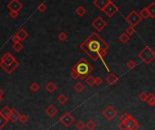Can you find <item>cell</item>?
<instances>
[{
	"label": "cell",
	"mask_w": 155,
	"mask_h": 130,
	"mask_svg": "<svg viewBox=\"0 0 155 130\" xmlns=\"http://www.w3.org/2000/svg\"><path fill=\"white\" fill-rule=\"evenodd\" d=\"M79 47L87 56L91 58L92 61L95 62L99 59L102 60L106 71L110 72L109 68L103 60V57L107 54L109 44L99 35L97 32H93L83 43L80 44Z\"/></svg>",
	"instance_id": "obj_1"
},
{
	"label": "cell",
	"mask_w": 155,
	"mask_h": 130,
	"mask_svg": "<svg viewBox=\"0 0 155 130\" xmlns=\"http://www.w3.org/2000/svg\"><path fill=\"white\" fill-rule=\"evenodd\" d=\"M72 71H75L80 79L85 80V78L91 75V72L94 71V67L84 58H82L72 67Z\"/></svg>",
	"instance_id": "obj_2"
},
{
	"label": "cell",
	"mask_w": 155,
	"mask_h": 130,
	"mask_svg": "<svg viewBox=\"0 0 155 130\" xmlns=\"http://www.w3.org/2000/svg\"><path fill=\"white\" fill-rule=\"evenodd\" d=\"M19 66V62L15 60V57L9 53H6L0 60V67H1L7 74L11 73Z\"/></svg>",
	"instance_id": "obj_3"
},
{
	"label": "cell",
	"mask_w": 155,
	"mask_h": 130,
	"mask_svg": "<svg viewBox=\"0 0 155 130\" xmlns=\"http://www.w3.org/2000/svg\"><path fill=\"white\" fill-rule=\"evenodd\" d=\"M138 58L141 59L146 65H149L152 63V62L153 60H155V51L152 50V49L146 45L145 47H143L142 50L137 54Z\"/></svg>",
	"instance_id": "obj_4"
},
{
	"label": "cell",
	"mask_w": 155,
	"mask_h": 130,
	"mask_svg": "<svg viewBox=\"0 0 155 130\" xmlns=\"http://www.w3.org/2000/svg\"><path fill=\"white\" fill-rule=\"evenodd\" d=\"M142 17L140 16L138 12H136L135 10H133L129 13V15L125 17V21L129 24V26H132L133 27H135L136 26H138L139 24L142 22Z\"/></svg>",
	"instance_id": "obj_5"
},
{
	"label": "cell",
	"mask_w": 155,
	"mask_h": 130,
	"mask_svg": "<svg viewBox=\"0 0 155 130\" xmlns=\"http://www.w3.org/2000/svg\"><path fill=\"white\" fill-rule=\"evenodd\" d=\"M119 11V6L114 4L111 0H108L107 4H106L105 7L103 8V12L108 16V17H112V16L118 13Z\"/></svg>",
	"instance_id": "obj_6"
},
{
	"label": "cell",
	"mask_w": 155,
	"mask_h": 130,
	"mask_svg": "<svg viewBox=\"0 0 155 130\" xmlns=\"http://www.w3.org/2000/svg\"><path fill=\"white\" fill-rule=\"evenodd\" d=\"M59 122L65 127H69L75 123V117H73L72 115V113L70 112H64L60 117Z\"/></svg>",
	"instance_id": "obj_7"
},
{
	"label": "cell",
	"mask_w": 155,
	"mask_h": 130,
	"mask_svg": "<svg viewBox=\"0 0 155 130\" xmlns=\"http://www.w3.org/2000/svg\"><path fill=\"white\" fill-rule=\"evenodd\" d=\"M102 115L103 116V118L105 119H107L109 121L112 120L113 118H115L116 116H117V111L116 109H114L112 106L109 105L107 106L103 111H102Z\"/></svg>",
	"instance_id": "obj_8"
},
{
	"label": "cell",
	"mask_w": 155,
	"mask_h": 130,
	"mask_svg": "<svg viewBox=\"0 0 155 130\" xmlns=\"http://www.w3.org/2000/svg\"><path fill=\"white\" fill-rule=\"evenodd\" d=\"M92 26L97 31V32H102L106 26H107V22H106L102 16H98L93 22H92Z\"/></svg>",
	"instance_id": "obj_9"
},
{
	"label": "cell",
	"mask_w": 155,
	"mask_h": 130,
	"mask_svg": "<svg viewBox=\"0 0 155 130\" xmlns=\"http://www.w3.org/2000/svg\"><path fill=\"white\" fill-rule=\"evenodd\" d=\"M23 4L19 1V0H11V1L7 4V8L10 11H15L19 12L23 8Z\"/></svg>",
	"instance_id": "obj_10"
},
{
	"label": "cell",
	"mask_w": 155,
	"mask_h": 130,
	"mask_svg": "<svg viewBox=\"0 0 155 130\" xmlns=\"http://www.w3.org/2000/svg\"><path fill=\"white\" fill-rule=\"evenodd\" d=\"M124 125L130 130H137L139 128V127H140V126H139L138 121L132 116L129 118V119L125 122Z\"/></svg>",
	"instance_id": "obj_11"
},
{
	"label": "cell",
	"mask_w": 155,
	"mask_h": 130,
	"mask_svg": "<svg viewBox=\"0 0 155 130\" xmlns=\"http://www.w3.org/2000/svg\"><path fill=\"white\" fill-rule=\"evenodd\" d=\"M20 115H21V114H19V112L16 110L15 109H11L9 117H8V120L11 121L12 123H15L16 121H18Z\"/></svg>",
	"instance_id": "obj_12"
},
{
	"label": "cell",
	"mask_w": 155,
	"mask_h": 130,
	"mask_svg": "<svg viewBox=\"0 0 155 130\" xmlns=\"http://www.w3.org/2000/svg\"><path fill=\"white\" fill-rule=\"evenodd\" d=\"M105 80H106V82L109 83L110 85H115L117 83V81L119 80V78L114 74L113 72H110V74L106 77Z\"/></svg>",
	"instance_id": "obj_13"
},
{
	"label": "cell",
	"mask_w": 155,
	"mask_h": 130,
	"mask_svg": "<svg viewBox=\"0 0 155 130\" xmlns=\"http://www.w3.org/2000/svg\"><path fill=\"white\" fill-rule=\"evenodd\" d=\"M45 114L47 116L51 117V118H54L57 113H58V109H57L54 105H50L48 106V107L45 109Z\"/></svg>",
	"instance_id": "obj_14"
},
{
	"label": "cell",
	"mask_w": 155,
	"mask_h": 130,
	"mask_svg": "<svg viewBox=\"0 0 155 130\" xmlns=\"http://www.w3.org/2000/svg\"><path fill=\"white\" fill-rule=\"evenodd\" d=\"M15 35H16V36L19 38L20 42H22V41H24V40H26L27 38V36H28L27 32L24 30V29H23V28L19 29L17 32H15Z\"/></svg>",
	"instance_id": "obj_15"
},
{
	"label": "cell",
	"mask_w": 155,
	"mask_h": 130,
	"mask_svg": "<svg viewBox=\"0 0 155 130\" xmlns=\"http://www.w3.org/2000/svg\"><path fill=\"white\" fill-rule=\"evenodd\" d=\"M45 89L49 92V93H54L57 89H58V87H57V85L53 82V81H49V82L45 85Z\"/></svg>",
	"instance_id": "obj_16"
},
{
	"label": "cell",
	"mask_w": 155,
	"mask_h": 130,
	"mask_svg": "<svg viewBox=\"0 0 155 130\" xmlns=\"http://www.w3.org/2000/svg\"><path fill=\"white\" fill-rule=\"evenodd\" d=\"M147 9H148L149 15L151 18H155V2H151L149 6H147Z\"/></svg>",
	"instance_id": "obj_17"
},
{
	"label": "cell",
	"mask_w": 155,
	"mask_h": 130,
	"mask_svg": "<svg viewBox=\"0 0 155 130\" xmlns=\"http://www.w3.org/2000/svg\"><path fill=\"white\" fill-rule=\"evenodd\" d=\"M146 102L150 106V107H154L155 106V95H154V93H149L148 94V98H147Z\"/></svg>",
	"instance_id": "obj_18"
},
{
	"label": "cell",
	"mask_w": 155,
	"mask_h": 130,
	"mask_svg": "<svg viewBox=\"0 0 155 130\" xmlns=\"http://www.w3.org/2000/svg\"><path fill=\"white\" fill-rule=\"evenodd\" d=\"M73 89H75V91H77L78 93H81L82 91H84L85 89V86L83 82H80V81H78V82H76L75 84V86H73Z\"/></svg>",
	"instance_id": "obj_19"
},
{
	"label": "cell",
	"mask_w": 155,
	"mask_h": 130,
	"mask_svg": "<svg viewBox=\"0 0 155 130\" xmlns=\"http://www.w3.org/2000/svg\"><path fill=\"white\" fill-rule=\"evenodd\" d=\"M84 82L89 86V87H93L95 85V77H94L93 75H89L87 78H85Z\"/></svg>",
	"instance_id": "obj_20"
},
{
	"label": "cell",
	"mask_w": 155,
	"mask_h": 130,
	"mask_svg": "<svg viewBox=\"0 0 155 130\" xmlns=\"http://www.w3.org/2000/svg\"><path fill=\"white\" fill-rule=\"evenodd\" d=\"M86 9L84 8V6H78L76 9H75V14L77 15H79L80 17H83V16L86 14Z\"/></svg>",
	"instance_id": "obj_21"
},
{
	"label": "cell",
	"mask_w": 155,
	"mask_h": 130,
	"mask_svg": "<svg viewBox=\"0 0 155 130\" xmlns=\"http://www.w3.org/2000/svg\"><path fill=\"white\" fill-rule=\"evenodd\" d=\"M139 15L142 17V19H148L150 17V15L148 12V9H147V7H143L142 9L139 12Z\"/></svg>",
	"instance_id": "obj_22"
},
{
	"label": "cell",
	"mask_w": 155,
	"mask_h": 130,
	"mask_svg": "<svg viewBox=\"0 0 155 130\" xmlns=\"http://www.w3.org/2000/svg\"><path fill=\"white\" fill-rule=\"evenodd\" d=\"M130 38H131V37H130L128 35H126L125 32H122V34H121L120 36H119V41H120L121 44H127V43L129 42Z\"/></svg>",
	"instance_id": "obj_23"
},
{
	"label": "cell",
	"mask_w": 155,
	"mask_h": 130,
	"mask_svg": "<svg viewBox=\"0 0 155 130\" xmlns=\"http://www.w3.org/2000/svg\"><path fill=\"white\" fill-rule=\"evenodd\" d=\"M10 110L11 109H9L7 107V106H6V107H4L1 110H0V114L6 119H8V117H9V114H10Z\"/></svg>",
	"instance_id": "obj_24"
},
{
	"label": "cell",
	"mask_w": 155,
	"mask_h": 130,
	"mask_svg": "<svg viewBox=\"0 0 155 130\" xmlns=\"http://www.w3.org/2000/svg\"><path fill=\"white\" fill-rule=\"evenodd\" d=\"M57 101H58L61 105H64L68 101V98L66 97L65 94H60L58 97H57Z\"/></svg>",
	"instance_id": "obj_25"
},
{
	"label": "cell",
	"mask_w": 155,
	"mask_h": 130,
	"mask_svg": "<svg viewBox=\"0 0 155 130\" xmlns=\"http://www.w3.org/2000/svg\"><path fill=\"white\" fill-rule=\"evenodd\" d=\"M85 127L88 129V130H94L95 127H96V123L94 122V120L93 119H90L87 123L85 124Z\"/></svg>",
	"instance_id": "obj_26"
},
{
	"label": "cell",
	"mask_w": 155,
	"mask_h": 130,
	"mask_svg": "<svg viewBox=\"0 0 155 130\" xmlns=\"http://www.w3.org/2000/svg\"><path fill=\"white\" fill-rule=\"evenodd\" d=\"M57 37H58V40L60 41V42L64 43V42H65V41H66L68 35H67V34L64 31H61L59 34H58V35H57Z\"/></svg>",
	"instance_id": "obj_27"
},
{
	"label": "cell",
	"mask_w": 155,
	"mask_h": 130,
	"mask_svg": "<svg viewBox=\"0 0 155 130\" xmlns=\"http://www.w3.org/2000/svg\"><path fill=\"white\" fill-rule=\"evenodd\" d=\"M13 49H14V51H15L16 53H19V52H21L23 49H24V44L21 42L14 44H13Z\"/></svg>",
	"instance_id": "obj_28"
},
{
	"label": "cell",
	"mask_w": 155,
	"mask_h": 130,
	"mask_svg": "<svg viewBox=\"0 0 155 130\" xmlns=\"http://www.w3.org/2000/svg\"><path fill=\"white\" fill-rule=\"evenodd\" d=\"M136 65H137V63H136V62L135 61H133V60H129L127 62H126V67L128 68V70H133V69H134L135 67H136Z\"/></svg>",
	"instance_id": "obj_29"
},
{
	"label": "cell",
	"mask_w": 155,
	"mask_h": 130,
	"mask_svg": "<svg viewBox=\"0 0 155 130\" xmlns=\"http://www.w3.org/2000/svg\"><path fill=\"white\" fill-rule=\"evenodd\" d=\"M125 34L126 35H128L130 37L132 36L134 32H135V27H133V26H129L126 29H125Z\"/></svg>",
	"instance_id": "obj_30"
},
{
	"label": "cell",
	"mask_w": 155,
	"mask_h": 130,
	"mask_svg": "<svg viewBox=\"0 0 155 130\" xmlns=\"http://www.w3.org/2000/svg\"><path fill=\"white\" fill-rule=\"evenodd\" d=\"M130 117H131V115L129 113H124L120 117V122H121V123H122V124H125V122L129 119Z\"/></svg>",
	"instance_id": "obj_31"
},
{
	"label": "cell",
	"mask_w": 155,
	"mask_h": 130,
	"mask_svg": "<svg viewBox=\"0 0 155 130\" xmlns=\"http://www.w3.org/2000/svg\"><path fill=\"white\" fill-rule=\"evenodd\" d=\"M8 119H6V118H5L1 114H0V130H1L7 123H8Z\"/></svg>",
	"instance_id": "obj_32"
},
{
	"label": "cell",
	"mask_w": 155,
	"mask_h": 130,
	"mask_svg": "<svg viewBox=\"0 0 155 130\" xmlns=\"http://www.w3.org/2000/svg\"><path fill=\"white\" fill-rule=\"evenodd\" d=\"M147 98H148V94H147L146 92H141L138 96V99L142 102H146Z\"/></svg>",
	"instance_id": "obj_33"
},
{
	"label": "cell",
	"mask_w": 155,
	"mask_h": 130,
	"mask_svg": "<svg viewBox=\"0 0 155 130\" xmlns=\"http://www.w3.org/2000/svg\"><path fill=\"white\" fill-rule=\"evenodd\" d=\"M75 128L77 130H84L85 128V124L84 123L83 121H78V122H76V124H75Z\"/></svg>",
	"instance_id": "obj_34"
},
{
	"label": "cell",
	"mask_w": 155,
	"mask_h": 130,
	"mask_svg": "<svg viewBox=\"0 0 155 130\" xmlns=\"http://www.w3.org/2000/svg\"><path fill=\"white\" fill-rule=\"evenodd\" d=\"M39 89H40V85L37 82H33L30 85V89H31L32 91H34V92H36Z\"/></svg>",
	"instance_id": "obj_35"
},
{
	"label": "cell",
	"mask_w": 155,
	"mask_h": 130,
	"mask_svg": "<svg viewBox=\"0 0 155 130\" xmlns=\"http://www.w3.org/2000/svg\"><path fill=\"white\" fill-rule=\"evenodd\" d=\"M18 121L20 122L21 124H26L27 122L28 121V117L27 115H24V114H22V115H20V117H19Z\"/></svg>",
	"instance_id": "obj_36"
},
{
	"label": "cell",
	"mask_w": 155,
	"mask_h": 130,
	"mask_svg": "<svg viewBox=\"0 0 155 130\" xmlns=\"http://www.w3.org/2000/svg\"><path fill=\"white\" fill-rule=\"evenodd\" d=\"M46 9H47V6H46V5L45 3H40L38 5V6H37V10L39 12H42L43 13V12L46 11Z\"/></svg>",
	"instance_id": "obj_37"
},
{
	"label": "cell",
	"mask_w": 155,
	"mask_h": 130,
	"mask_svg": "<svg viewBox=\"0 0 155 130\" xmlns=\"http://www.w3.org/2000/svg\"><path fill=\"white\" fill-rule=\"evenodd\" d=\"M103 82V80L100 77V76H97L95 77V85L96 86H101Z\"/></svg>",
	"instance_id": "obj_38"
},
{
	"label": "cell",
	"mask_w": 155,
	"mask_h": 130,
	"mask_svg": "<svg viewBox=\"0 0 155 130\" xmlns=\"http://www.w3.org/2000/svg\"><path fill=\"white\" fill-rule=\"evenodd\" d=\"M18 12H15V11H10L9 12V16L11 18H13V19H15V18H16L18 16Z\"/></svg>",
	"instance_id": "obj_39"
},
{
	"label": "cell",
	"mask_w": 155,
	"mask_h": 130,
	"mask_svg": "<svg viewBox=\"0 0 155 130\" xmlns=\"http://www.w3.org/2000/svg\"><path fill=\"white\" fill-rule=\"evenodd\" d=\"M70 76H71V78L73 79V80H77V79L79 78V76H78L77 73H76L75 71H72V70H71V72H70Z\"/></svg>",
	"instance_id": "obj_40"
},
{
	"label": "cell",
	"mask_w": 155,
	"mask_h": 130,
	"mask_svg": "<svg viewBox=\"0 0 155 130\" xmlns=\"http://www.w3.org/2000/svg\"><path fill=\"white\" fill-rule=\"evenodd\" d=\"M11 40H12V42L14 43V44H16V43H19L20 42V40H19V38L16 36V35L15 34L13 36H12V38H11Z\"/></svg>",
	"instance_id": "obj_41"
},
{
	"label": "cell",
	"mask_w": 155,
	"mask_h": 130,
	"mask_svg": "<svg viewBox=\"0 0 155 130\" xmlns=\"http://www.w3.org/2000/svg\"><path fill=\"white\" fill-rule=\"evenodd\" d=\"M118 127H119L121 130H130V129H128V128L125 127L124 124H122V123H120V124L118 125Z\"/></svg>",
	"instance_id": "obj_42"
},
{
	"label": "cell",
	"mask_w": 155,
	"mask_h": 130,
	"mask_svg": "<svg viewBox=\"0 0 155 130\" xmlns=\"http://www.w3.org/2000/svg\"><path fill=\"white\" fill-rule=\"evenodd\" d=\"M3 95H4V92H3V91H2V89H0V96H1V97H3Z\"/></svg>",
	"instance_id": "obj_43"
},
{
	"label": "cell",
	"mask_w": 155,
	"mask_h": 130,
	"mask_svg": "<svg viewBox=\"0 0 155 130\" xmlns=\"http://www.w3.org/2000/svg\"><path fill=\"white\" fill-rule=\"evenodd\" d=\"M2 100H3V97H1V96H0V102L2 101Z\"/></svg>",
	"instance_id": "obj_44"
},
{
	"label": "cell",
	"mask_w": 155,
	"mask_h": 130,
	"mask_svg": "<svg viewBox=\"0 0 155 130\" xmlns=\"http://www.w3.org/2000/svg\"><path fill=\"white\" fill-rule=\"evenodd\" d=\"M154 95H155V93H154Z\"/></svg>",
	"instance_id": "obj_45"
}]
</instances>
